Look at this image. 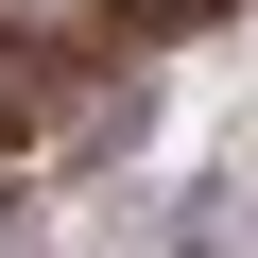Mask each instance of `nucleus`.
I'll return each mask as SVG.
<instances>
[{
    "instance_id": "nucleus-1",
    "label": "nucleus",
    "mask_w": 258,
    "mask_h": 258,
    "mask_svg": "<svg viewBox=\"0 0 258 258\" xmlns=\"http://www.w3.org/2000/svg\"><path fill=\"white\" fill-rule=\"evenodd\" d=\"M18 258H52V241H18Z\"/></svg>"
}]
</instances>
